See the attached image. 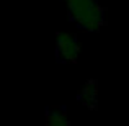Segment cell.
Here are the masks:
<instances>
[{
  "mask_svg": "<svg viewBox=\"0 0 129 126\" xmlns=\"http://www.w3.org/2000/svg\"><path fill=\"white\" fill-rule=\"evenodd\" d=\"M69 8L70 20L83 31L96 33L106 25V10L98 0H62Z\"/></svg>",
  "mask_w": 129,
  "mask_h": 126,
  "instance_id": "obj_1",
  "label": "cell"
},
{
  "mask_svg": "<svg viewBox=\"0 0 129 126\" xmlns=\"http://www.w3.org/2000/svg\"><path fill=\"white\" fill-rule=\"evenodd\" d=\"M82 44L74 33H59L56 39V57L60 64H75L80 57Z\"/></svg>",
  "mask_w": 129,
  "mask_h": 126,
  "instance_id": "obj_2",
  "label": "cell"
},
{
  "mask_svg": "<svg viewBox=\"0 0 129 126\" xmlns=\"http://www.w3.org/2000/svg\"><path fill=\"white\" fill-rule=\"evenodd\" d=\"M77 98L88 110H96V107H98V84H96V80L95 79L87 80V84L80 88Z\"/></svg>",
  "mask_w": 129,
  "mask_h": 126,
  "instance_id": "obj_3",
  "label": "cell"
},
{
  "mask_svg": "<svg viewBox=\"0 0 129 126\" xmlns=\"http://www.w3.org/2000/svg\"><path fill=\"white\" fill-rule=\"evenodd\" d=\"M44 124L46 126H72L66 107H62V105L47 107L46 118H44Z\"/></svg>",
  "mask_w": 129,
  "mask_h": 126,
  "instance_id": "obj_4",
  "label": "cell"
}]
</instances>
